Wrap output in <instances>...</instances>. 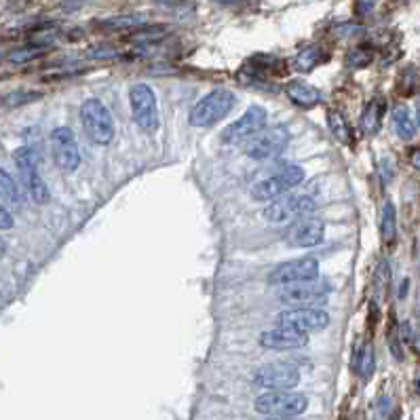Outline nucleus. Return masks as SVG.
<instances>
[{"instance_id": "f257e3e1", "label": "nucleus", "mask_w": 420, "mask_h": 420, "mask_svg": "<svg viewBox=\"0 0 420 420\" xmlns=\"http://www.w3.org/2000/svg\"><path fill=\"white\" fill-rule=\"evenodd\" d=\"M81 123L87 137L97 146H106L114 137V121L110 110L99 99H85L81 106Z\"/></svg>"}, {"instance_id": "f03ea898", "label": "nucleus", "mask_w": 420, "mask_h": 420, "mask_svg": "<svg viewBox=\"0 0 420 420\" xmlns=\"http://www.w3.org/2000/svg\"><path fill=\"white\" fill-rule=\"evenodd\" d=\"M232 106L234 95L228 89H214L194 103L188 114V123L192 127H212L222 121L232 110Z\"/></svg>"}, {"instance_id": "7ed1b4c3", "label": "nucleus", "mask_w": 420, "mask_h": 420, "mask_svg": "<svg viewBox=\"0 0 420 420\" xmlns=\"http://www.w3.org/2000/svg\"><path fill=\"white\" fill-rule=\"evenodd\" d=\"M314 209H317V203L306 194H281L268 201V205L264 207V218L270 224H288L298 218L312 216Z\"/></svg>"}, {"instance_id": "20e7f679", "label": "nucleus", "mask_w": 420, "mask_h": 420, "mask_svg": "<svg viewBox=\"0 0 420 420\" xmlns=\"http://www.w3.org/2000/svg\"><path fill=\"white\" fill-rule=\"evenodd\" d=\"M254 408L266 416L290 418V416H300L308 408V399L302 393H292L290 389H281V391H268L260 395L254 401Z\"/></svg>"}, {"instance_id": "39448f33", "label": "nucleus", "mask_w": 420, "mask_h": 420, "mask_svg": "<svg viewBox=\"0 0 420 420\" xmlns=\"http://www.w3.org/2000/svg\"><path fill=\"white\" fill-rule=\"evenodd\" d=\"M13 161L17 165L21 184L28 190V194L32 197V201L39 203V205H45L49 201V188H47L43 176L39 173V165H37V157H34V152L26 146L17 148L13 152Z\"/></svg>"}, {"instance_id": "423d86ee", "label": "nucleus", "mask_w": 420, "mask_h": 420, "mask_svg": "<svg viewBox=\"0 0 420 420\" xmlns=\"http://www.w3.org/2000/svg\"><path fill=\"white\" fill-rule=\"evenodd\" d=\"M129 103H131V114L135 125L142 131H157L159 129V106H157V95L154 91L137 83L129 89Z\"/></svg>"}, {"instance_id": "0eeeda50", "label": "nucleus", "mask_w": 420, "mask_h": 420, "mask_svg": "<svg viewBox=\"0 0 420 420\" xmlns=\"http://www.w3.org/2000/svg\"><path fill=\"white\" fill-rule=\"evenodd\" d=\"M330 294H332V286L328 281L310 279V281L283 286L281 292H279V300L290 306H319L328 302Z\"/></svg>"}, {"instance_id": "6e6552de", "label": "nucleus", "mask_w": 420, "mask_h": 420, "mask_svg": "<svg viewBox=\"0 0 420 420\" xmlns=\"http://www.w3.org/2000/svg\"><path fill=\"white\" fill-rule=\"evenodd\" d=\"M319 277V262L314 258H296L290 262L277 264L268 272V283L283 288L290 283H300V281H310V279Z\"/></svg>"}, {"instance_id": "1a4fd4ad", "label": "nucleus", "mask_w": 420, "mask_h": 420, "mask_svg": "<svg viewBox=\"0 0 420 420\" xmlns=\"http://www.w3.org/2000/svg\"><path fill=\"white\" fill-rule=\"evenodd\" d=\"M277 323L302 334H310V332L326 330L330 326V314L314 306H298V308H288L283 312H279Z\"/></svg>"}, {"instance_id": "9d476101", "label": "nucleus", "mask_w": 420, "mask_h": 420, "mask_svg": "<svg viewBox=\"0 0 420 420\" xmlns=\"http://www.w3.org/2000/svg\"><path fill=\"white\" fill-rule=\"evenodd\" d=\"M254 382L260 389L266 391H281V389H294L300 382V370L294 363L288 361H274L266 363L256 370Z\"/></svg>"}, {"instance_id": "9b49d317", "label": "nucleus", "mask_w": 420, "mask_h": 420, "mask_svg": "<svg viewBox=\"0 0 420 420\" xmlns=\"http://www.w3.org/2000/svg\"><path fill=\"white\" fill-rule=\"evenodd\" d=\"M290 144V131L286 127H274L262 133H256V137L245 146V154L254 161H268L281 154Z\"/></svg>"}, {"instance_id": "f8f14e48", "label": "nucleus", "mask_w": 420, "mask_h": 420, "mask_svg": "<svg viewBox=\"0 0 420 420\" xmlns=\"http://www.w3.org/2000/svg\"><path fill=\"white\" fill-rule=\"evenodd\" d=\"M51 150L53 161L61 171H77L81 165V150L77 135L70 127H57L51 133Z\"/></svg>"}, {"instance_id": "ddd939ff", "label": "nucleus", "mask_w": 420, "mask_h": 420, "mask_svg": "<svg viewBox=\"0 0 420 420\" xmlns=\"http://www.w3.org/2000/svg\"><path fill=\"white\" fill-rule=\"evenodd\" d=\"M266 125V110L258 103L250 106L245 110V114L241 119H237L234 123H230L224 131H222V142L224 144H239L243 139L254 137L256 133H260Z\"/></svg>"}, {"instance_id": "4468645a", "label": "nucleus", "mask_w": 420, "mask_h": 420, "mask_svg": "<svg viewBox=\"0 0 420 420\" xmlns=\"http://www.w3.org/2000/svg\"><path fill=\"white\" fill-rule=\"evenodd\" d=\"M326 237V224L319 218L304 216L290 222L286 230V241L292 248H314Z\"/></svg>"}, {"instance_id": "2eb2a0df", "label": "nucleus", "mask_w": 420, "mask_h": 420, "mask_svg": "<svg viewBox=\"0 0 420 420\" xmlns=\"http://www.w3.org/2000/svg\"><path fill=\"white\" fill-rule=\"evenodd\" d=\"M308 342V334L296 332L292 328L279 326L274 330L260 334V344L270 351H294V348H302Z\"/></svg>"}, {"instance_id": "dca6fc26", "label": "nucleus", "mask_w": 420, "mask_h": 420, "mask_svg": "<svg viewBox=\"0 0 420 420\" xmlns=\"http://www.w3.org/2000/svg\"><path fill=\"white\" fill-rule=\"evenodd\" d=\"M384 112H387V99H384L382 95H376L372 97L366 108L361 112V119H359V127H361V133L363 135H376L380 125H382V117Z\"/></svg>"}, {"instance_id": "f3484780", "label": "nucleus", "mask_w": 420, "mask_h": 420, "mask_svg": "<svg viewBox=\"0 0 420 420\" xmlns=\"http://www.w3.org/2000/svg\"><path fill=\"white\" fill-rule=\"evenodd\" d=\"M283 89H286V95L300 108H314L321 101L319 89L304 81H290Z\"/></svg>"}, {"instance_id": "a211bd4d", "label": "nucleus", "mask_w": 420, "mask_h": 420, "mask_svg": "<svg viewBox=\"0 0 420 420\" xmlns=\"http://www.w3.org/2000/svg\"><path fill=\"white\" fill-rule=\"evenodd\" d=\"M286 190H290V186L281 180V176H279V173H274V176H270V178L258 180V182L252 186L250 194H252L254 201L268 203V201H272V199H277V197L286 194Z\"/></svg>"}, {"instance_id": "6ab92c4d", "label": "nucleus", "mask_w": 420, "mask_h": 420, "mask_svg": "<svg viewBox=\"0 0 420 420\" xmlns=\"http://www.w3.org/2000/svg\"><path fill=\"white\" fill-rule=\"evenodd\" d=\"M281 68H283L281 59L260 53V55L252 57L248 63H245V68L241 70V72L252 77L256 81V79H262V77H268V74H274V72H281Z\"/></svg>"}, {"instance_id": "aec40b11", "label": "nucleus", "mask_w": 420, "mask_h": 420, "mask_svg": "<svg viewBox=\"0 0 420 420\" xmlns=\"http://www.w3.org/2000/svg\"><path fill=\"white\" fill-rule=\"evenodd\" d=\"M326 59H328V51L321 45H310V47H304L302 51H298L292 63H294V70L306 74V72H312L317 66H321Z\"/></svg>"}, {"instance_id": "412c9836", "label": "nucleus", "mask_w": 420, "mask_h": 420, "mask_svg": "<svg viewBox=\"0 0 420 420\" xmlns=\"http://www.w3.org/2000/svg\"><path fill=\"white\" fill-rule=\"evenodd\" d=\"M397 237V212L395 205L387 201L382 205V214H380V239L384 245H393Z\"/></svg>"}, {"instance_id": "4be33fe9", "label": "nucleus", "mask_w": 420, "mask_h": 420, "mask_svg": "<svg viewBox=\"0 0 420 420\" xmlns=\"http://www.w3.org/2000/svg\"><path fill=\"white\" fill-rule=\"evenodd\" d=\"M0 203H5L7 207H21L23 205V197H21L17 182L5 169H0Z\"/></svg>"}, {"instance_id": "5701e85b", "label": "nucleus", "mask_w": 420, "mask_h": 420, "mask_svg": "<svg viewBox=\"0 0 420 420\" xmlns=\"http://www.w3.org/2000/svg\"><path fill=\"white\" fill-rule=\"evenodd\" d=\"M393 127L397 131V135L401 139H412L414 133H416V123L410 114V110L406 106H397L393 110Z\"/></svg>"}, {"instance_id": "b1692460", "label": "nucleus", "mask_w": 420, "mask_h": 420, "mask_svg": "<svg viewBox=\"0 0 420 420\" xmlns=\"http://www.w3.org/2000/svg\"><path fill=\"white\" fill-rule=\"evenodd\" d=\"M328 127L332 131V135L338 139L340 144H348L351 142V127H348L346 119L342 112H336V110H330L328 112Z\"/></svg>"}, {"instance_id": "393cba45", "label": "nucleus", "mask_w": 420, "mask_h": 420, "mask_svg": "<svg viewBox=\"0 0 420 420\" xmlns=\"http://www.w3.org/2000/svg\"><path fill=\"white\" fill-rule=\"evenodd\" d=\"M99 26L103 30H112V32H133L144 26V19L135 15H123V17H110L106 21H101Z\"/></svg>"}, {"instance_id": "a878e982", "label": "nucleus", "mask_w": 420, "mask_h": 420, "mask_svg": "<svg viewBox=\"0 0 420 420\" xmlns=\"http://www.w3.org/2000/svg\"><path fill=\"white\" fill-rule=\"evenodd\" d=\"M374 61V49L372 47H357L353 51H348L346 55V66L353 70H361L368 68Z\"/></svg>"}, {"instance_id": "bb28decb", "label": "nucleus", "mask_w": 420, "mask_h": 420, "mask_svg": "<svg viewBox=\"0 0 420 420\" xmlns=\"http://www.w3.org/2000/svg\"><path fill=\"white\" fill-rule=\"evenodd\" d=\"M41 55H43V47L41 45H28V47H19V49L11 51L7 55V59L11 63H28V61H34Z\"/></svg>"}, {"instance_id": "cd10ccee", "label": "nucleus", "mask_w": 420, "mask_h": 420, "mask_svg": "<svg viewBox=\"0 0 420 420\" xmlns=\"http://www.w3.org/2000/svg\"><path fill=\"white\" fill-rule=\"evenodd\" d=\"M416 87H418V72H416V68H406L403 72H401V77H399V83H397V91L401 93V95H412L414 91H416Z\"/></svg>"}, {"instance_id": "c85d7f7f", "label": "nucleus", "mask_w": 420, "mask_h": 420, "mask_svg": "<svg viewBox=\"0 0 420 420\" xmlns=\"http://www.w3.org/2000/svg\"><path fill=\"white\" fill-rule=\"evenodd\" d=\"M277 173L281 176V180H283L290 188L298 186V184L304 180V169H302L300 165H283Z\"/></svg>"}, {"instance_id": "c756f323", "label": "nucleus", "mask_w": 420, "mask_h": 420, "mask_svg": "<svg viewBox=\"0 0 420 420\" xmlns=\"http://www.w3.org/2000/svg\"><path fill=\"white\" fill-rule=\"evenodd\" d=\"M374 363H376V359H374V348H372V344L368 342V344L361 348V353H359V374H361L363 378H368V376L374 372Z\"/></svg>"}, {"instance_id": "7c9ffc66", "label": "nucleus", "mask_w": 420, "mask_h": 420, "mask_svg": "<svg viewBox=\"0 0 420 420\" xmlns=\"http://www.w3.org/2000/svg\"><path fill=\"white\" fill-rule=\"evenodd\" d=\"M34 99H41V93H34V91H15L11 95H7L3 99L5 106H23V103H30Z\"/></svg>"}, {"instance_id": "2f4dec72", "label": "nucleus", "mask_w": 420, "mask_h": 420, "mask_svg": "<svg viewBox=\"0 0 420 420\" xmlns=\"http://www.w3.org/2000/svg\"><path fill=\"white\" fill-rule=\"evenodd\" d=\"M389 264L387 260H380L378 266H376V274H374V281H376V292L378 294H384L389 288Z\"/></svg>"}, {"instance_id": "473e14b6", "label": "nucleus", "mask_w": 420, "mask_h": 420, "mask_svg": "<svg viewBox=\"0 0 420 420\" xmlns=\"http://www.w3.org/2000/svg\"><path fill=\"white\" fill-rule=\"evenodd\" d=\"M13 228V216L9 212V207L5 203H0V230H9Z\"/></svg>"}, {"instance_id": "72a5a7b5", "label": "nucleus", "mask_w": 420, "mask_h": 420, "mask_svg": "<svg viewBox=\"0 0 420 420\" xmlns=\"http://www.w3.org/2000/svg\"><path fill=\"white\" fill-rule=\"evenodd\" d=\"M376 3H378V0H357V13L368 15L376 7Z\"/></svg>"}, {"instance_id": "f704fd0d", "label": "nucleus", "mask_w": 420, "mask_h": 420, "mask_svg": "<svg viewBox=\"0 0 420 420\" xmlns=\"http://www.w3.org/2000/svg\"><path fill=\"white\" fill-rule=\"evenodd\" d=\"M410 161H412V165H414L416 169H420V148H416V150L410 154Z\"/></svg>"}, {"instance_id": "c9c22d12", "label": "nucleus", "mask_w": 420, "mask_h": 420, "mask_svg": "<svg viewBox=\"0 0 420 420\" xmlns=\"http://www.w3.org/2000/svg\"><path fill=\"white\" fill-rule=\"evenodd\" d=\"M159 5H167V7H173V5H184L186 0H157Z\"/></svg>"}, {"instance_id": "e433bc0d", "label": "nucleus", "mask_w": 420, "mask_h": 420, "mask_svg": "<svg viewBox=\"0 0 420 420\" xmlns=\"http://www.w3.org/2000/svg\"><path fill=\"white\" fill-rule=\"evenodd\" d=\"M5 254V243H3V239H0V256Z\"/></svg>"}, {"instance_id": "4c0bfd02", "label": "nucleus", "mask_w": 420, "mask_h": 420, "mask_svg": "<svg viewBox=\"0 0 420 420\" xmlns=\"http://www.w3.org/2000/svg\"><path fill=\"white\" fill-rule=\"evenodd\" d=\"M416 123H418V127H420V106H418V110H416Z\"/></svg>"}, {"instance_id": "58836bf2", "label": "nucleus", "mask_w": 420, "mask_h": 420, "mask_svg": "<svg viewBox=\"0 0 420 420\" xmlns=\"http://www.w3.org/2000/svg\"><path fill=\"white\" fill-rule=\"evenodd\" d=\"M416 391L420 393V378H418V382H416Z\"/></svg>"}, {"instance_id": "ea45409f", "label": "nucleus", "mask_w": 420, "mask_h": 420, "mask_svg": "<svg viewBox=\"0 0 420 420\" xmlns=\"http://www.w3.org/2000/svg\"><path fill=\"white\" fill-rule=\"evenodd\" d=\"M0 59H3V55H0Z\"/></svg>"}]
</instances>
